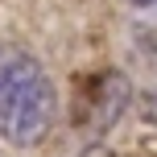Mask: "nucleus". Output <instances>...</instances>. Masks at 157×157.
<instances>
[{
    "instance_id": "obj_1",
    "label": "nucleus",
    "mask_w": 157,
    "mask_h": 157,
    "mask_svg": "<svg viewBox=\"0 0 157 157\" xmlns=\"http://www.w3.org/2000/svg\"><path fill=\"white\" fill-rule=\"evenodd\" d=\"M58 120V91L46 66L21 46H0V136L8 145H41Z\"/></svg>"
},
{
    "instance_id": "obj_2",
    "label": "nucleus",
    "mask_w": 157,
    "mask_h": 157,
    "mask_svg": "<svg viewBox=\"0 0 157 157\" xmlns=\"http://www.w3.org/2000/svg\"><path fill=\"white\" fill-rule=\"evenodd\" d=\"M145 120H149V124H157V91L145 95Z\"/></svg>"
},
{
    "instance_id": "obj_3",
    "label": "nucleus",
    "mask_w": 157,
    "mask_h": 157,
    "mask_svg": "<svg viewBox=\"0 0 157 157\" xmlns=\"http://www.w3.org/2000/svg\"><path fill=\"white\" fill-rule=\"evenodd\" d=\"M83 157H112V153H108V149H99V145H95V149H87Z\"/></svg>"
}]
</instances>
